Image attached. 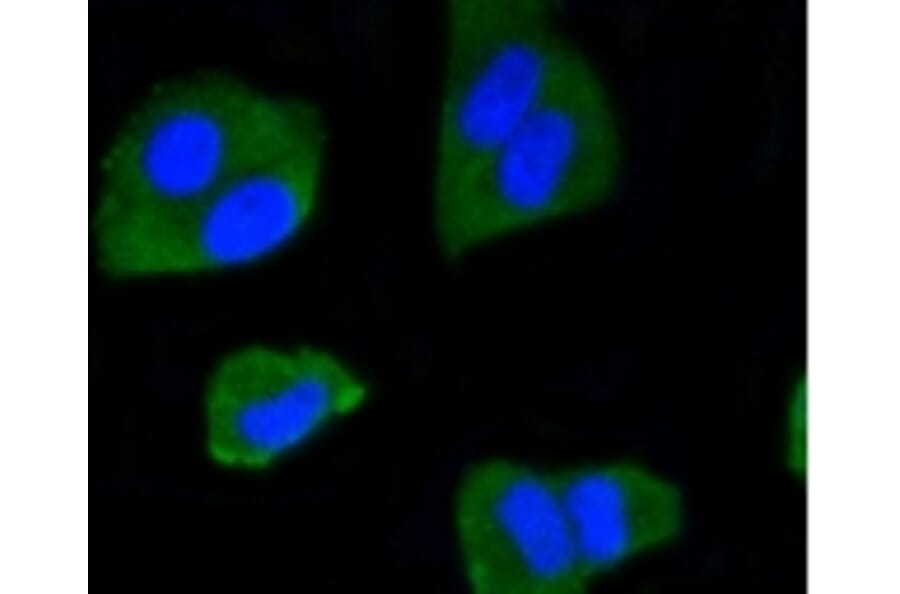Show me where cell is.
Listing matches in <instances>:
<instances>
[{
	"mask_svg": "<svg viewBox=\"0 0 900 594\" xmlns=\"http://www.w3.org/2000/svg\"><path fill=\"white\" fill-rule=\"evenodd\" d=\"M324 139L312 133L235 172L161 237L145 277L237 270L287 248L316 210Z\"/></svg>",
	"mask_w": 900,
	"mask_h": 594,
	"instance_id": "5b68a950",
	"label": "cell"
},
{
	"mask_svg": "<svg viewBox=\"0 0 900 594\" xmlns=\"http://www.w3.org/2000/svg\"><path fill=\"white\" fill-rule=\"evenodd\" d=\"M454 525L475 593H574L588 582L553 473L503 459L475 464L458 486Z\"/></svg>",
	"mask_w": 900,
	"mask_h": 594,
	"instance_id": "8992f818",
	"label": "cell"
},
{
	"mask_svg": "<svg viewBox=\"0 0 900 594\" xmlns=\"http://www.w3.org/2000/svg\"><path fill=\"white\" fill-rule=\"evenodd\" d=\"M445 17L433 204L457 191L513 132L572 50L546 2L456 0Z\"/></svg>",
	"mask_w": 900,
	"mask_h": 594,
	"instance_id": "3957f363",
	"label": "cell"
},
{
	"mask_svg": "<svg viewBox=\"0 0 900 594\" xmlns=\"http://www.w3.org/2000/svg\"><path fill=\"white\" fill-rule=\"evenodd\" d=\"M304 103L208 74L154 94L103 160L93 218L97 251L141 246L180 221L244 166L292 141Z\"/></svg>",
	"mask_w": 900,
	"mask_h": 594,
	"instance_id": "6da1fadb",
	"label": "cell"
},
{
	"mask_svg": "<svg viewBox=\"0 0 900 594\" xmlns=\"http://www.w3.org/2000/svg\"><path fill=\"white\" fill-rule=\"evenodd\" d=\"M807 429L805 393L800 389L791 399L784 424V448L787 463L799 473L803 472L807 465Z\"/></svg>",
	"mask_w": 900,
	"mask_h": 594,
	"instance_id": "ba28073f",
	"label": "cell"
},
{
	"mask_svg": "<svg viewBox=\"0 0 900 594\" xmlns=\"http://www.w3.org/2000/svg\"><path fill=\"white\" fill-rule=\"evenodd\" d=\"M553 477L587 581L672 542L683 528L679 489L641 466L599 463Z\"/></svg>",
	"mask_w": 900,
	"mask_h": 594,
	"instance_id": "52a82bcc",
	"label": "cell"
},
{
	"mask_svg": "<svg viewBox=\"0 0 900 594\" xmlns=\"http://www.w3.org/2000/svg\"><path fill=\"white\" fill-rule=\"evenodd\" d=\"M367 394L364 380L320 346H238L206 384L208 449L223 465L265 469L359 409Z\"/></svg>",
	"mask_w": 900,
	"mask_h": 594,
	"instance_id": "277c9868",
	"label": "cell"
},
{
	"mask_svg": "<svg viewBox=\"0 0 900 594\" xmlns=\"http://www.w3.org/2000/svg\"><path fill=\"white\" fill-rule=\"evenodd\" d=\"M621 153L605 88L572 49L513 132L456 192L433 204L440 249L458 259L489 241L594 208L617 184Z\"/></svg>",
	"mask_w": 900,
	"mask_h": 594,
	"instance_id": "7a4b0ae2",
	"label": "cell"
}]
</instances>
